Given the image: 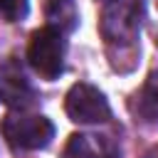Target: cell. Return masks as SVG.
Returning a JSON list of instances; mask_svg holds the SVG:
<instances>
[{
  "label": "cell",
  "mask_w": 158,
  "mask_h": 158,
  "mask_svg": "<svg viewBox=\"0 0 158 158\" xmlns=\"http://www.w3.org/2000/svg\"><path fill=\"white\" fill-rule=\"evenodd\" d=\"M101 35L109 47L118 44V49H136L138 40V5L136 0H111L101 15Z\"/></svg>",
  "instance_id": "cell-1"
},
{
  "label": "cell",
  "mask_w": 158,
  "mask_h": 158,
  "mask_svg": "<svg viewBox=\"0 0 158 158\" xmlns=\"http://www.w3.org/2000/svg\"><path fill=\"white\" fill-rule=\"evenodd\" d=\"M27 59L32 64V69L52 81L64 72V40L62 32L54 27H40L32 32L30 37V47H27Z\"/></svg>",
  "instance_id": "cell-2"
},
{
  "label": "cell",
  "mask_w": 158,
  "mask_h": 158,
  "mask_svg": "<svg viewBox=\"0 0 158 158\" xmlns=\"http://www.w3.org/2000/svg\"><path fill=\"white\" fill-rule=\"evenodd\" d=\"M2 133L12 148L40 151L54 138V123L40 114H10L2 121Z\"/></svg>",
  "instance_id": "cell-3"
},
{
  "label": "cell",
  "mask_w": 158,
  "mask_h": 158,
  "mask_svg": "<svg viewBox=\"0 0 158 158\" xmlns=\"http://www.w3.org/2000/svg\"><path fill=\"white\" fill-rule=\"evenodd\" d=\"M64 111L74 123H104L111 118L106 96L94 84H86V81H79L67 91Z\"/></svg>",
  "instance_id": "cell-4"
},
{
  "label": "cell",
  "mask_w": 158,
  "mask_h": 158,
  "mask_svg": "<svg viewBox=\"0 0 158 158\" xmlns=\"http://www.w3.org/2000/svg\"><path fill=\"white\" fill-rule=\"evenodd\" d=\"M0 99L15 109H27L35 101V94H32L25 74L12 64H5L0 69Z\"/></svg>",
  "instance_id": "cell-5"
},
{
  "label": "cell",
  "mask_w": 158,
  "mask_h": 158,
  "mask_svg": "<svg viewBox=\"0 0 158 158\" xmlns=\"http://www.w3.org/2000/svg\"><path fill=\"white\" fill-rule=\"evenodd\" d=\"M136 116L148 126H158V72H151L136 94Z\"/></svg>",
  "instance_id": "cell-6"
},
{
  "label": "cell",
  "mask_w": 158,
  "mask_h": 158,
  "mask_svg": "<svg viewBox=\"0 0 158 158\" xmlns=\"http://www.w3.org/2000/svg\"><path fill=\"white\" fill-rule=\"evenodd\" d=\"M44 12L54 30H72L77 22L74 0H44Z\"/></svg>",
  "instance_id": "cell-7"
},
{
  "label": "cell",
  "mask_w": 158,
  "mask_h": 158,
  "mask_svg": "<svg viewBox=\"0 0 158 158\" xmlns=\"http://www.w3.org/2000/svg\"><path fill=\"white\" fill-rule=\"evenodd\" d=\"M27 10H30V0H0V17H5L7 22L25 20Z\"/></svg>",
  "instance_id": "cell-8"
},
{
  "label": "cell",
  "mask_w": 158,
  "mask_h": 158,
  "mask_svg": "<svg viewBox=\"0 0 158 158\" xmlns=\"http://www.w3.org/2000/svg\"><path fill=\"white\" fill-rule=\"evenodd\" d=\"M143 158H158V146H156V148H151V151H148Z\"/></svg>",
  "instance_id": "cell-9"
}]
</instances>
